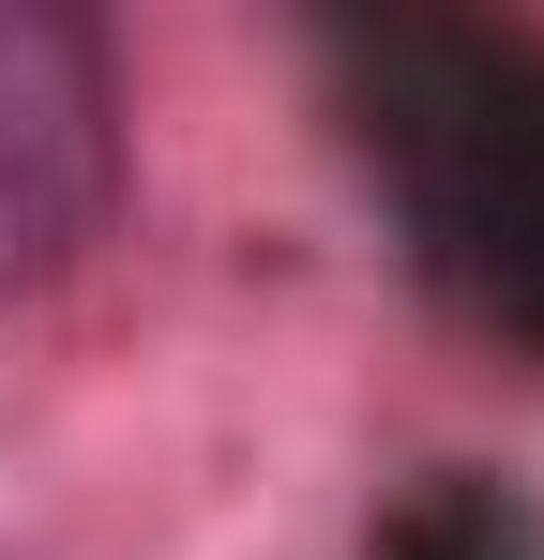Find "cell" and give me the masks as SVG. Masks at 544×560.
<instances>
[{
    "mask_svg": "<svg viewBox=\"0 0 544 560\" xmlns=\"http://www.w3.org/2000/svg\"><path fill=\"white\" fill-rule=\"evenodd\" d=\"M121 183V121H106V46L46 0H0V303L76 273Z\"/></svg>",
    "mask_w": 544,
    "mask_h": 560,
    "instance_id": "6da1fadb",
    "label": "cell"
}]
</instances>
